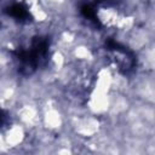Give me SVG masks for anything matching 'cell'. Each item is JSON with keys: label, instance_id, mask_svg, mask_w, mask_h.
Listing matches in <instances>:
<instances>
[{"label": "cell", "instance_id": "6da1fadb", "mask_svg": "<svg viewBox=\"0 0 155 155\" xmlns=\"http://www.w3.org/2000/svg\"><path fill=\"white\" fill-rule=\"evenodd\" d=\"M7 13L8 16L13 17L17 21L21 22H25L29 18V12L28 10L22 5V4H13L7 8Z\"/></svg>", "mask_w": 155, "mask_h": 155}]
</instances>
